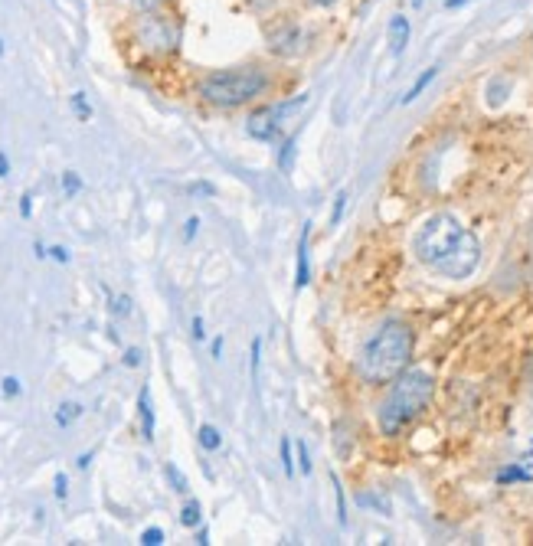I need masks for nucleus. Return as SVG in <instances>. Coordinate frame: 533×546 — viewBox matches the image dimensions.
<instances>
[{
  "label": "nucleus",
  "instance_id": "obj_1",
  "mask_svg": "<svg viewBox=\"0 0 533 546\" xmlns=\"http://www.w3.org/2000/svg\"><path fill=\"white\" fill-rule=\"evenodd\" d=\"M412 252L426 268H432L442 278H452V282L471 278L481 265L478 235L468 226H461V219H455L452 213L428 216L412 239Z\"/></svg>",
  "mask_w": 533,
  "mask_h": 546
},
{
  "label": "nucleus",
  "instance_id": "obj_2",
  "mask_svg": "<svg viewBox=\"0 0 533 546\" xmlns=\"http://www.w3.org/2000/svg\"><path fill=\"white\" fill-rule=\"evenodd\" d=\"M412 350H416V334L406 320L390 318L363 340L357 353V377L367 386H390L402 370H409Z\"/></svg>",
  "mask_w": 533,
  "mask_h": 546
},
{
  "label": "nucleus",
  "instance_id": "obj_3",
  "mask_svg": "<svg viewBox=\"0 0 533 546\" xmlns=\"http://www.w3.org/2000/svg\"><path fill=\"white\" fill-rule=\"evenodd\" d=\"M275 85V76L262 63H246V66L213 69L197 82V95L219 112H236L252 102H262Z\"/></svg>",
  "mask_w": 533,
  "mask_h": 546
},
{
  "label": "nucleus",
  "instance_id": "obj_4",
  "mask_svg": "<svg viewBox=\"0 0 533 546\" xmlns=\"http://www.w3.org/2000/svg\"><path fill=\"white\" fill-rule=\"evenodd\" d=\"M435 396V379L426 370H402L400 377L390 383L386 396L376 405V425L386 438H396L409 429L416 419L428 409Z\"/></svg>",
  "mask_w": 533,
  "mask_h": 546
},
{
  "label": "nucleus",
  "instance_id": "obj_5",
  "mask_svg": "<svg viewBox=\"0 0 533 546\" xmlns=\"http://www.w3.org/2000/svg\"><path fill=\"white\" fill-rule=\"evenodd\" d=\"M308 98H311L308 92H298V95H291V98H282V102H268V105L252 108L246 118V134L252 141L278 144L285 138V124L305 108Z\"/></svg>",
  "mask_w": 533,
  "mask_h": 546
},
{
  "label": "nucleus",
  "instance_id": "obj_6",
  "mask_svg": "<svg viewBox=\"0 0 533 546\" xmlns=\"http://www.w3.org/2000/svg\"><path fill=\"white\" fill-rule=\"evenodd\" d=\"M134 37H138L141 49L154 53V56H171V53H177V46H180V27H177L171 17H164L161 10L141 13Z\"/></svg>",
  "mask_w": 533,
  "mask_h": 546
},
{
  "label": "nucleus",
  "instance_id": "obj_7",
  "mask_svg": "<svg viewBox=\"0 0 533 546\" xmlns=\"http://www.w3.org/2000/svg\"><path fill=\"white\" fill-rule=\"evenodd\" d=\"M311 39H315V33H311V27L308 23H301V20H278V23H272V27L265 30V46L268 53L275 59H298L305 56L308 49H311Z\"/></svg>",
  "mask_w": 533,
  "mask_h": 546
},
{
  "label": "nucleus",
  "instance_id": "obj_8",
  "mask_svg": "<svg viewBox=\"0 0 533 546\" xmlns=\"http://www.w3.org/2000/svg\"><path fill=\"white\" fill-rule=\"evenodd\" d=\"M311 219H305L301 235H298V252H295V292H305L311 285Z\"/></svg>",
  "mask_w": 533,
  "mask_h": 546
},
{
  "label": "nucleus",
  "instance_id": "obj_9",
  "mask_svg": "<svg viewBox=\"0 0 533 546\" xmlns=\"http://www.w3.org/2000/svg\"><path fill=\"white\" fill-rule=\"evenodd\" d=\"M409 37H412L409 17L396 13V17L390 20V53H393V56H402V53H406V46H409Z\"/></svg>",
  "mask_w": 533,
  "mask_h": 546
},
{
  "label": "nucleus",
  "instance_id": "obj_10",
  "mask_svg": "<svg viewBox=\"0 0 533 546\" xmlns=\"http://www.w3.org/2000/svg\"><path fill=\"white\" fill-rule=\"evenodd\" d=\"M138 415H141L144 442H154V403H151V389L147 386H141V393H138Z\"/></svg>",
  "mask_w": 533,
  "mask_h": 546
},
{
  "label": "nucleus",
  "instance_id": "obj_11",
  "mask_svg": "<svg viewBox=\"0 0 533 546\" xmlns=\"http://www.w3.org/2000/svg\"><path fill=\"white\" fill-rule=\"evenodd\" d=\"M295 154H298V131H291L288 138L278 141V151H275V160H278V170H282V174H291Z\"/></svg>",
  "mask_w": 533,
  "mask_h": 546
},
{
  "label": "nucleus",
  "instance_id": "obj_12",
  "mask_svg": "<svg viewBox=\"0 0 533 546\" xmlns=\"http://www.w3.org/2000/svg\"><path fill=\"white\" fill-rule=\"evenodd\" d=\"M435 76H438V66H428L426 72H422V76L416 79V82H412L409 89H406V95H402V105H412V102H416V98H419V95L426 92L428 85L435 82Z\"/></svg>",
  "mask_w": 533,
  "mask_h": 546
},
{
  "label": "nucleus",
  "instance_id": "obj_13",
  "mask_svg": "<svg viewBox=\"0 0 533 546\" xmlns=\"http://www.w3.org/2000/svg\"><path fill=\"white\" fill-rule=\"evenodd\" d=\"M494 481L501 488H507V484H527V481H530V471H527L524 464H504V468L494 474Z\"/></svg>",
  "mask_w": 533,
  "mask_h": 546
},
{
  "label": "nucleus",
  "instance_id": "obj_14",
  "mask_svg": "<svg viewBox=\"0 0 533 546\" xmlns=\"http://www.w3.org/2000/svg\"><path fill=\"white\" fill-rule=\"evenodd\" d=\"M197 442H200L203 452H219V448H223V435H219L216 425L203 422L200 429H197Z\"/></svg>",
  "mask_w": 533,
  "mask_h": 546
},
{
  "label": "nucleus",
  "instance_id": "obj_15",
  "mask_svg": "<svg viewBox=\"0 0 533 546\" xmlns=\"http://www.w3.org/2000/svg\"><path fill=\"white\" fill-rule=\"evenodd\" d=\"M331 488H334V500H337V524L347 530V524H350V517H347V494H343V484L337 478V471H331Z\"/></svg>",
  "mask_w": 533,
  "mask_h": 546
},
{
  "label": "nucleus",
  "instance_id": "obj_16",
  "mask_svg": "<svg viewBox=\"0 0 533 546\" xmlns=\"http://www.w3.org/2000/svg\"><path fill=\"white\" fill-rule=\"evenodd\" d=\"M282 471H285L288 478H295L298 474V462H295V442L282 435Z\"/></svg>",
  "mask_w": 533,
  "mask_h": 546
},
{
  "label": "nucleus",
  "instance_id": "obj_17",
  "mask_svg": "<svg viewBox=\"0 0 533 546\" xmlns=\"http://www.w3.org/2000/svg\"><path fill=\"white\" fill-rule=\"evenodd\" d=\"M180 524L183 527H200L203 524V507H200V500H187L183 504V510H180Z\"/></svg>",
  "mask_w": 533,
  "mask_h": 546
},
{
  "label": "nucleus",
  "instance_id": "obj_18",
  "mask_svg": "<svg viewBox=\"0 0 533 546\" xmlns=\"http://www.w3.org/2000/svg\"><path fill=\"white\" fill-rule=\"evenodd\" d=\"M79 415H82V405H79V403H62L56 409V425H59V429H69Z\"/></svg>",
  "mask_w": 533,
  "mask_h": 546
},
{
  "label": "nucleus",
  "instance_id": "obj_19",
  "mask_svg": "<svg viewBox=\"0 0 533 546\" xmlns=\"http://www.w3.org/2000/svg\"><path fill=\"white\" fill-rule=\"evenodd\" d=\"M295 462H298V474H305V478H311V452H308L305 442H295Z\"/></svg>",
  "mask_w": 533,
  "mask_h": 546
},
{
  "label": "nucleus",
  "instance_id": "obj_20",
  "mask_svg": "<svg viewBox=\"0 0 533 546\" xmlns=\"http://www.w3.org/2000/svg\"><path fill=\"white\" fill-rule=\"evenodd\" d=\"M164 471H167V481H171V484H173V490H177V494H187V490H190V484H187V478H183V471L180 468H177V464H167V468H164Z\"/></svg>",
  "mask_w": 533,
  "mask_h": 546
},
{
  "label": "nucleus",
  "instance_id": "obj_21",
  "mask_svg": "<svg viewBox=\"0 0 533 546\" xmlns=\"http://www.w3.org/2000/svg\"><path fill=\"white\" fill-rule=\"evenodd\" d=\"M258 363H262V337H252V350H249V373H252V383L258 379Z\"/></svg>",
  "mask_w": 533,
  "mask_h": 546
},
{
  "label": "nucleus",
  "instance_id": "obj_22",
  "mask_svg": "<svg viewBox=\"0 0 533 546\" xmlns=\"http://www.w3.org/2000/svg\"><path fill=\"white\" fill-rule=\"evenodd\" d=\"M79 190H82V177H79L76 170H66L62 174V193L66 197H79Z\"/></svg>",
  "mask_w": 533,
  "mask_h": 546
},
{
  "label": "nucleus",
  "instance_id": "obj_23",
  "mask_svg": "<svg viewBox=\"0 0 533 546\" xmlns=\"http://www.w3.org/2000/svg\"><path fill=\"white\" fill-rule=\"evenodd\" d=\"M347 190H341L337 197H334V213H331V229L334 226H341V219H343V213H347Z\"/></svg>",
  "mask_w": 533,
  "mask_h": 546
},
{
  "label": "nucleus",
  "instance_id": "obj_24",
  "mask_svg": "<svg viewBox=\"0 0 533 546\" xmlns=\"http://www.w3.org/2000/svg\"><path fill=\"white\" fill-rule=\"evenodd\" d=\"M72 108H76L79 122H88V118H92V108H88V102H86V92H76V95H72Z\"/></svg>",
  "mask_w": 533,
  "mask_h": 546
},
{
  "label": "nucleus",
  "instance_id": "obj_25",
  "mask_svg": "<svg viewBox=\"0 0 533 546\" xmlns=\"http://www.w3.org/2000/svg\"><path fill=\"white\" fill-rule=\"evenodd\" d=\"M0 393L7 396V399H13V396L23 393V386H20L17 377H4V379H0Z\"/></svg>",
  "mask_w": 533,
  "mask_h": 546
},
{
  "label": "nucleus",
  "instance_id": "obj_26",
  "mask_svg": "<svg viewBox=\"0 0 533 546\" xmlns=\"http://www.w3.org/2000/svg\"><path fill=\"white\" fill-rule=\"evenodd\" d=\"M141 543H144V546H161V543H164V530H161V527H147V530L141 533Z\"/></svg>",
  "mask_w": 533,
  "mask_h": 546
},
{
  "label": "nucleus",
  "instance_id": "obj_27",
  "mask_svg": "<svg viewBox=\"0 0 533 546\" xmlns=\"http://www.w3.org/2000/svg\"><path fill=\"white\" fill-rule=\"evenodd\" d=\"M187 190H190L193 197H216V187H213V183H206V180H200V183H190Z\"/></svg>",
  "mask_w": 533,
  "mask_h": 546
},
{
  "label": "nucleus",
  "instance_id": "obj_28",
  "mask_svg": "<svg viewBox=\"0 0 533 546\" xmlns=\"http://www.w3.org/2000/svg\"><path fill=\"white\" fill-rule=\"evenodd\" d=\"M112 311L114 314H131V298H128V294H118V298H112Z\"/></svg>",
  "mask_w": 533,
  "mask_h": 546
},
{
  "label": "nucleus",
  "instance_id": "obj_29",
  "mask_svg": "<svg viewBox=\"0 0 533 546\" xmlns=\"http://www.w3.org/2000/svg\"><path fill=\"white\" fill-rule=\"evenodd\" d=\"M190 334H193V340H206V324H203V318L200 314H193V320H190Z\"/></svg>",
  "mask_w": 533,
  "mask_h": 546
},
{
  "label": "nucleus",
  "instance_id": "obj_30",
  "mask_svg": "<svg viewBox=\"0 0 533 546\" xmlns=\"http://www.w3.org/2000/svg\"><path fill=\"white\" fill-rule=\"evenodd\" d=\"M53 488H56V500H66V494H69V478L59 471L56 478H53Z\"/></svg>",
  "mask_w": 533,
  "mask_h": 546
},
{
  "label": "nucleus",
  "instance_id": "obj_31",
  "mask_svg": "<svg viewBox=\"0 0 533 546\" xmlns=\"http://www.w3.org/2000/svg\"><path fill=\"white\" fill-rule=\"evenodd\" d=\"M197 229H200V216H190L187 223H183V242H193Z\"/></svg>",
  "mask_w": 533,
  "mask_h": 546
},
{
  "label": "nucleus",
  "instance_id": "obj_32",
  "mask_svg": "<svg viewBox=\"0 0 533 546\" xmlns=\"http://www.w3.org/2000/svg\"><path fill=\"white\" fill-rule=\"evenodd\" d=\"M141 357L144 353L138 347H128L124 350V367H141Z\"/></svg>",
  "mask_w": 533,
  "mask_h": 546
},
{
  "label": "nucleus",
  "instance_id": "obj_33",
  "mask_svg": "<svg viewBox=\"0 0 533 546\" xmlns=\"http://www.w3.org/2000/svg\"><path fill=\"white\" fill-rule=\"evenodd\" d=\"M20 216H23V219L33 216V197H29V193H23V197H20Z\"/></svg>",
  "mask_w": 533,
  "mask_h": 546
},
{
  "label": "nucleus",
  "instance_id": "obj_34",
  "mask_svg": "<svg viewBox=\"0 0 533 546\" xmlns=\"http://www.w3.org/2000/svg\"><path fill=\"white\" fill-rule=\"evenodd\" d=\"M164 0H134V7L141 10V13H151V10H161Z\"/></svg>",
  "mask_w": 533,
  "mask_h": 546
},
{
  "label": "nucleus",
  "instance_id": "obj_35",
  "mask_svg": "<svg viewBox=\"0 0 533 546\" xmlns=\"http://www.w3.org/2000/svg\"><path fill=\"white\" fill-rule=\"evenodd\" d=\"M49 255H53L56 262H62V265L69 262V252H66V249H62V245H53V249H49Z\"/></svg>",
  "mask_w": 533,
  "mask_h": 546
},
{
  "label": "nucleus",
  "instance_id": "obj_36",
  "mask_svg": "<svg viewBox=\"0 0 533 546\" xmlns=\"http://www.w3.org/2000/svg\"><path fill=\"white\" fill-rule=\"evenodd\" d=\"M210 353H213V360H223V337L210 340Z\"/></svg>",
  "mask_w": 533,
  "mask_h": 546
},
{
  "label": "nucleus",
  "instance_id": "obj_37",
  "mask_svg": "<svg viewBox=\"0 0 533 546\" xmlns=\"http://www.w3.org/2000/svg\"><path fill=\"white\" fill-rule=\"evenodd\" d=\"M311 7H317V10H331V7H337L341 0H308Z\"/></svg>",
  "mask_w": 533,
  "mask_h": 546
},
{
  "label": "nucleus",
  "instance_id": "obj_38",
  "mask_svg": "<svg viewBox=\"0 0 533 546\" xmlns=\"http://www.w3.org/2000/svg\"><path fill=\"white\" fill-rule=\"evenodd\" d=\"M249 4H252L256 10H262V13H265V10H272V7H275L278 0H249Z\"/></svg>",
  "mask_w": 533,
  "mask_h": 546
},
{
  "label": "nucleus",
  "instance_id": "obj_39",
  "mask_svg": "<svg viewBox=\"0 0 533 546\" xmlns=\"http://www.w3.org/2000/svg\"><path fill=\"white\" fill-rule=\"evenodd\" d=\"M197 543H200V546L210 543V530H206V527H197Z\"/></svg>",
  "mask_w": 533,
  "mask_h": 546
},
{
  "label": "nucleus",
  "instance_id": "obj_40",
  "mask_svg": "<svg viewBox=\"0 0 533 546\" xmlns=\"http://www.w3.org/2000/svg\"><path fill=\"white\" fill-rule=\"evenodd\" d=\"M10 174V160H7V154L0 151V177H7Z\"/></svg>",
  "mask_w": 533,
  "mask_h": 546
},
{
  "label": "nucleus",
  "instance_id": "obj_41",
  "mask_svg": "<svg viewBox=\"0 0 533 546\" xmlns=\"http://www.w3.org/2000/svg\"><path fill=\"white\" fill-rule=\"evenodd\" d=\"M468 0H445V10H458V7H465Z\"/></svg>",
  "mask_w": 533,
  "mask_h": 546
},
{
  "label": "nucleus",
  "instance_id": "obj_42",
  "mask_svg": "<svg viewBox=\"0 0 533 546\" xmlns=\"http://www.w3.org/2000/svg\"><path fill=\"white\" fill-rule=\"evenodd\" d=\"M88 462H92V452H86V455H79V468H88Z\"/></svg>",
  "mask_w": 533,
  "mask_h": 546
},
{
  "label": "nucleus",
  "instance_id": "obj_43",
  "mask_svg": "<svg viewBox=\"0 0 533 546\" xmlns=\"http://www.w3.org/2000/svg\"><path fill=\"white\" fill-rule=\"evenodd\" d=\"M527 379H530V383H533V353H530V357H527Z\"/></svg>",
  "mask_w": 533,
  "mask_h": 546
},
{
  "label": "nucleus",
  "instance_id": "obj_44",
  "mask_svg": "<svg viewBox=\"0 0 533 546\" xmlns=\"http://www.w3.org/2000/svg\"><path fill=\"white\" fill-rule=\"evenodd\" d=\"M412 7H422V0H412Z\"/></svg>",
  "mask_w": 533,
  "mask_h": 546
},
{
  "label": "nucleus",
  "instance_id": "obj_45",
  "mask_svg": "<svg viewBox=\"0 0 533 546\" xmlns=\"http://www.w3.org/2000/svg\"><path fill=\"white\" fill-rule=\"evenodd\" d=\"M0 56H4V39H0Z\"/></svg>",
  "mask_w": 533,
  "mask_h": 546
}]
</instances>
